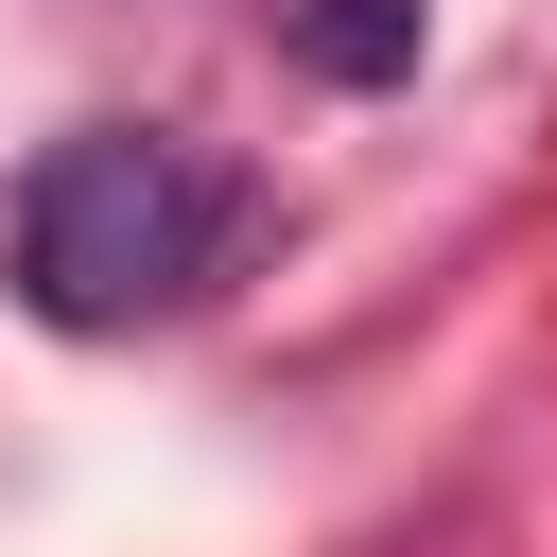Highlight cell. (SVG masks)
I'll list each match as a JSON object with an SVG mask.
<instances>
[{
  "label": "cell",
  "mask_w": 557,
  "mask_h": 557,
  "mask_svg": "<svg viewBox=\"0 0 557 557\" xmlns=\"http://www.w3.org/2000/svg\"><path fill=\"white\" fill-rule=\"evenodd\" d=\"M226 226H244V191L174 122H70L17 174V296L52 331H139L226 261Z\"/></svg>",
  "instance_id": "1"
},
{
  "label": "cell",
  "mask_w": 557,
  "mask_h": 557,
  "mask_svg": "<svg viewBox=\"0 0 557 557\" xmlns=\"http://www.w3.org/2000/svg\"><path fill=\"white\" fill-rule=\"evenodd\" d=\"M418 17L435 0H296V70L313 87H400L418 70Z\"/></svg>",
  "instance_id": "2"
}]
</instances>
